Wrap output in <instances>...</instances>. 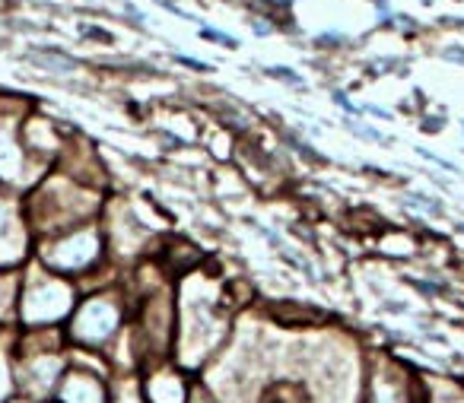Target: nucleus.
Listing matches in <instances>:
<instances>
[{
    "instance_id": "nucleus-1",
    "label": "nucleus",
    "mask_w": 464,
    "mask_h": 403,
    "mask_svg": "<svg viewBox=\"0 0 464 403\" xmlns=\"http://www.w3.org/2000/svg\"><path fill=\"white\" fill-rule=\"evenodd\" d=\"M16 371V394L26 397V403H42L52 390H58L61 378H64V362L61 356L48 350H35L26 356V362L14 365Z\"/></svg>"
},
{
    "instance_id": "nucleus-2",
    "label": "nucleus",
    "mask_w": 464,
    "mask_h": 403,
    "mask_svg": "<svg viewBox=\"0 0 464 403\" xmlns=\"http://www.w3.org/2000/svg\"><path fill=\"white\" fill-rule=\"evenodd\" d=\"M118 324V312L105 302H90L83 312L77 314V324H73V337L83 340V343H102L105 337H111Z\"/></svg>"
},
{
    "instance_id": "nucleus-3",
    "label": "nucleus",
    "mask_w": 464,
    "mask_h": 403,
    "mask_svg": "<svg viewBox=\"0 0 464 403\" xmlns=\"http://www.w3.org/2000/svg\"><path fill=\"white\" fill-rule=\"evenodd\" d=\"M61 403H105V388L92 371H67L58 384Z\"/></svg>"
},
{
    "instance_id": "nucleus-4",
    "label": "nucleus",
    "mask_w": 464,
    "mask_h": 403,
    "mask_svg": "<svg viewBox=\"0 0 464 403\" xmlns=\"http://www.w3.org/2000/svg\"><path fill=\"white\" fill-rule=\"evenodd\" d=\"M67 312V293L58 286H48V289H39L26 299L23 305V314H26L29 324H45V321H54Z\"/></svg>"
},
{
    "instance_id": "nucleus-5",
    "label": "nucleus",
    "mask_w": 464,
    "mask_h": 403,
    "mask_svg": "<svg viewBox=\"0 0 464 403\" xmlns=\"http://www.w3.org/2000/svg\"><path fill=\"white\" fill-rule=\"evenodd\" d=\"M147 394L153 403H185V381H181L179 375L160 371V375L150 378Z\"/></svg>"
},
{
    "instance_id": "nucleus-6",
    "label": "nucleus",
    "mask_w": 464,
    "mask_h": 403,
    "mask_svg": "<svg viewBox=\"0 0 464 403\" xmlns=\"http://www.w3.org/2000/svg\"><path fill=\"white\" fill-rule=\"evenodd\" d=\"M16 397V371L7 350H0V403H14Z\"/></svg>"
},
{
    "instance_id": "nucleus-7",
    "label": "nucleus",
    "mask_w": 464,
    "mask_h": 403,
    "mask_svg": "<svg viewBox=\"0 0 464 403\" xmlns=\"http://www.w3.org/2000/svg\"><path fill=\"white\" fill-rule=\"evenodd\" d=\"M261 403H305V397L296 388H290V384H277V388H271L261 397Z\"/></svg>"
},
{
    "instance_id": "nucleus-8",
    "label": "nucleus",
    "mask_w": 464,
    "mask_h": 403,
    "mask_svg": "<svg viewBox=\"0 0 464 403\" xmlns=\"http://www.w3.org/2000/svg\"><path fill=\"white\" fill-rule=\"evenodd\" d=\"M375 403H404V400H401L398 390L388 388V384L379 378V381H375Z\"/></svg>"
},
{
    "instance_id": "nucleus-9",
    "label": "nucleus",
    "mask_w": 464,
    "mask_h": 403,
    "mask_svg": "<svg viewBox=\"0 0 464 403\" xmlns=\"http://www.w3.org/2000/svg\"><path fill=\"white\" fill-rule=\"evenodd\" d=\"M115 403H140V394H137L134 384H121V390H118Z\"/></svg>"
},
{
    "instance_id": "nucleus-10",
    "label": "nucleus",
    "mask_w": 464,
    "mask_h": 403,
    "mask_svg": "<svg viewBox=\"0 0 464 403\" xmlns=\"http://www.w3.org/2000/svg\"><path fill=\"white\" fill-rule=\"evenodd\" d=\"M439 403H464L461 397H449V400H439Z\"/></svg>"
}]
</instances>
